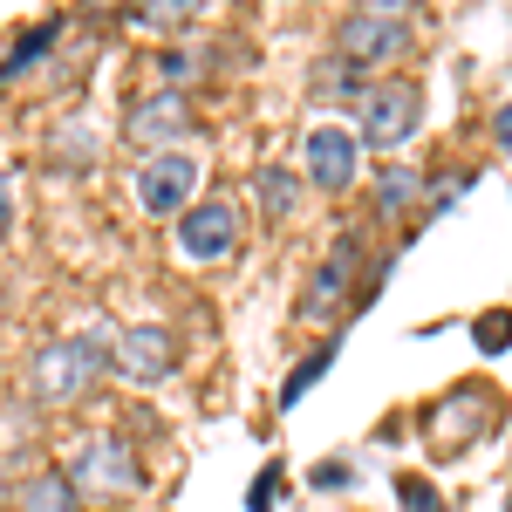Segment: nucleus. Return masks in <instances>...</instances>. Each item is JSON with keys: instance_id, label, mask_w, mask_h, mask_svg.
<instances>
[{"instance_id": "nucleus-1", "label": "nucleus", "mask_w": 512, "mask_h": 512, "mask_svg": "<svg viewBox=\"0 0 512 512\" xmlns=\"http://www.w3.org/2000/svg\"><path fill=\"white\" fill-rule=\"evenodd\" d=\"M103 369H117V342L103 335H62V342H41L28 362V383L41 403H76Z\"/></svg>"}, {"instance_id": "nucleus-2", "label": "nucleus", "mask_w": 512, "mask_h": 512, "mask_svg": "<svg viewBox=\"0 0 512 512\" xmlns=\"http://www.w3.org/2000/svg\"><path fill=\"white\" fill-rule=\"evenodd\" d=\"M335 55L355 62V69H383L396 55H410V21L396 14L390 0H369V7H355L335 21Z\"/></svg>"}, {"instance_id": "nucleus-3", "label": "nucleus", "mask_w": 512, "mask_h": 512, "mask_svg": "<svg viewBox=\"0 0 512 512\" xmlns=\"http://www.w3.org/2000/svg\"><path fill=\"white\" fill-rule=\"evenodd\" d=\"M417 117H424V89L410 76H390L376 82V89H362V144H376V151H396L410 130H417Z\"/></svg>"}, {"instance_id": "nucleus-4", "label": "nucleus", "mask_w": 512, "mask_h": 512, "mask_svg": "<svg viewBox=\"0 0 512 512\" xmlns=\"http://www.w3.org/2000/svg\"><path fill=\"white\" fill-rule=\"evenodd\" d=\"M82 499H117V492H137L144 472H137V458H130V444L123 437H89L76 451V465H69Z\"/></svg>"}, {"instance_id": "nucleus-5", "label": "nucleus", "mask_w": 512, "mask_h": 512, "mask_svg": "<svg viewBox=\"0 0 512 512\" xmlns=\"http://www.w3.org/2000/svg\"><path fill=\"white\" fill-rule=\"evenodd\" d=\"M301 164H308V185H321V192H349L355 171H362V137L342 130V123H315L308 144H301Z\"/></svg>"}, {"instance_id": "nucleus-6", "label": "nucleus", "mask_w": 512, "mask_h": 512, "mask_svg": "<svg viewBox=\"0 0 512 512\" xmlns=\"http://www.w3.org/2000/svg\"><path fill=\"white\" fill-rule=\"evenodd\" d=\"M192 192H198V164L185 158V151H164V158H151L137 171V198H144L151 219H185L198 205Z\"/></svg>"}, {"instance_id": "nucleus-7", "label": "nucleus", "mask_w": 512, "mask_h": 512, "mask_svg": "<svg viewBox=\"0 0 512 512\" xmlns=\"http://www.w3.org/2000/svg\"><path fill=\"white\" fill-rule=\"evenodd\" d=\"M185 130H192V103H185L178 89H151V96H137V103H130V123H123V137L144 144L151 158H164Z\"/></svg>"}, {"instance_id": "nucleus-8", "label": "nucleus", "mask_w": 512, "mask_h": 512, "mask_svg": "<svg viewBox=\"0 0 512 512\" xmlns=\"http://www.w3.org/2000/svg\"><path fill=\"white\" fill-rule=\"evenodd\" d=\"M178 246L192 253V260H226L239 246V205L226 192L219 198H198L192 212L178 219Z\"/></svg>"}, {"instance_id": "nucleus-9", "label": "nucleus", "mask_w": 512, "mask_h": 512, "mask_svg": "<svg viewBox=\"0 0 512 512\" xmlns=\"http://www.w3.org/2000/svg\"><path fill=\"white\" fill-rule=\"evenodd\" d=\"M171 328H158V321H137V328H123L117 335V369L130 376V383H158V376H171Z\"/></svg>"}, {"instance_id": "nucleus-10", "label": "nucleus", "mask_w": 512, "mask_h": 512, "mask_svg": "<svg viewBox=\"0 0 512 512\" xmlns=\"http://www.w3.org/2000/svg\"><path fill=\"white\" fill-rule=\"evenodd\" d=\"M355 267H362V246H355V239H342V246H335V253H328V260H321L315 287H308V294H301V315H315V321L328 315V308H335V301H342V294H349Z\"/></svg>"}, {"instance_id": "nucleus-11", "label": "nucleus", "mask_w": 512, "mask_h": 512, "mask_svg": "<svg viewBox=\"0 0 512 512\" xmlns=\"http://www.w3.org/2000/svg\"><path fill=\"white\" fill-rule=\"evenodd\" d=\"M14 512H82V492L69 472H35L14 492Z\"/></svg>"}, {"instance_id": "nucleus-12", "label": "nucleus", "mask_w": 512, "mask_h": 512, "mask_svg": "<svg viewBox=\"0 0 512 512\" xmlns=\"http://www.w3.org/2000/svg\"><path fill=\"white\" fill-rule=\"evenodd\" d=\"M55 41H62V21H35V28H21V35H14V48L0 55V82L28 76V69H35V62L48 55V48H55Z\"/></svg>"}, {"instance_id": "nucleus-13", "label": "nucleus", "mask_w": 512, "mask_h": 512, "mask_svg": "<svg viewBox=\"0 0 512 512\" xmlns=\"http://www.w3.org/2000/svg\"><path fill=\"white\" fill-rule=\"evenodd\" d=\"M328 369H335V342H321L315 355H301V362H294V369L280 376V410H294V403H301V396L315 390V383L328 376Z\"/></svg>"}, {"instance_id": "nucleus-14", "label": "nucleus", "mask_w": 512, "mask_h": 512, "mask_svg": "<svg viewBox=\"0 0 512 512\" xmlns=\"http://www.w3.org/2000/svg\"><path fill=\"white\" fill-rule=\"evenodd\" d=\"M253 192H260V212H267V219H287V212L301 205V178L280 171V164H267V171H253Z\"/></svg>"}, {"instance_id": "nucleus-15", "label": "nucleus", "mask_w": 512, "mask_h": 512, "mask_svg": "<svg viewBox=\"0 0 512 512\" xmlns=\"http://www.w3.org/2000/svg\"><path fill=\"white\" fill-rule=\"evenodd\" d=\"M424 198V171L417 164H390L383 178H376V205L383 212H403V205H417Z\"/></svg>"}, {"instance_id": "nucleus-16", "label": "nucleus", "mask_w": 512, "mask_h": 512, "mask_svg": "<svg viewBox=\"0 0 512 512\" xmlns=\"http://www.w3.org/2000/svg\"><path fill=\"white\" fill-rule=\"evenodd\" d=\"M198 76H205V62H198L192 48H164V55H158V82H164V89L185 96V82H198Z\"/></svg>"}, {"instance_id": "nucleus-17", "label": "nucleus", "mask_w": 512, "mask_h": 512, "mask_svg": "<svg viewBox=\"0 0 512 512\" xmlns=\"http://www.w3.org/2000/svg\"><path fill=\"white\" fill-rule=\"evenodd\" d=\"M362 69L355 62H335V69H315V96H355Z\"/></svg>"}, {"instance_id": "nucleus-18", "label": "nucleus", "mask_w": 512, "mask_h": 512, "mask_svg": "<svg viewBox=\"0 0 512 512\" xmlns=\"http://www.w3.org/2000/svg\"><path fill=\"white\" fill-rule=\"evenodd\" d=\"M274 492H280V465H260L253 492H246V512H274Z\"/></svg>"}, {"instance_id": "nucleus-19", "label": "nucleus", "mask_w": 512, "mask_h": 512, "mask_svg": "<svg viewBox=\"0 0 512 512\" xmlns=\"http://www.w3.org/2000/svg\"><path fill=\"white\" fill-rule=\"evenodd\" d=\"M465 192H472V171H458V178H437V185H431V205L444 212V205H458Z\"/></svg>"}, {"instance_id": "nucleus-20", "label": "nucleus", "mask_w": 512, "mask_h": 512, "mask_svg": "<svg viewBox=\"0 0 512 512\" xmlns=\"http://www.w3.org/2000/svg\"><path fill=\"white\" fill-rule=\"evenodd\" d=\"M512 342V315H485L478 321V349H506Z\"/></svg>"}, {"instance_id": "nucleus-21", "label": "nucleus", "mask_w": 512, "mask_h": 512, "mask_svg": "<svg viewBox=\"0 0 512 512\" xmlns=\"http://www.w3.org/2000/svg\"><path fill=\"white\" fill-rule=\"evenodd\" d=\"M349 465H335V458H321V465H315V485H321V492H342V485H349Z\"/></svg>"}, {"instance_id": "nucleus-22", "label": "nucleus", "mask_w": 512, "mask_h": 512, "mask_svg": "<svg viewBox=\"0 0 512 512\" xmlns=\"http://www.w3.org/2000/svg\"><path fill=\"white\" fill-rule=\"evenodd\" d=\"M403 506H410V512H437L431 485H417V478H403Z\"/></svg>"}, {"instance_id": "nucleus-23", "label": "nucleus", "mask_w": 512, "mask_h": 512, "mask_svg": "<svg viewBox=\"0 0 512 512\" xmlns=\"http://www.w3.org/2000/svg\"><path fill=\"white\" fill-rule=\"evenodd\" d=\"M7 226H14V178L0 171V233H7Z\"/></svg>"}, {"instance_id": "nucleus-24", "label": "nucleus", "mask_w": 512, "mask_h": 512, "mask_svg": "<svg viewBox=\"0 0 512 512\" xmlns=\"http://www.w3.org/2000/svg\"><path fill=\"white\" fill-rule=\"evenodd\" d=\"M492 137H499V144L512 151V103H499V117H492Z\"/></svg>"}, {"instance_id": "nucleus-25", "label": "nucleus", "mask_w": 512, "mask_h": 512, "mask_svg": "<svg viewBox=\"0 0 512 512\" xmlns=\"http://www.w3.org/2000/svg\"><path fill=\"white\" fill-rule=\"evenodd\" d=\"M0 478H7V451H0ZM0 499H7V492H0Z\"/></svg>"}]
</instances>
